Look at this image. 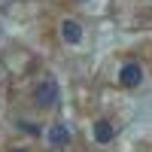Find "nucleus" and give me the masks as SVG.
<instances>
[{
	"label": "nucleus",
	"instance_id": "obj_3",
	"mask_svg": "<svg viewBox=\"0 0 152 152\" xmlns=\"http://www.w3.org/2000/svg\"><path fill=\"white\" fill-rule=\"evenodd\" d=\"M49 143H52V146H58V149L70 143V128H67L64 122H58V125H52V131H49Z\"/></svg>",
	"mask_w": 152,
	"mask_h": 152
},
{
	"label": "nucleus",
	"instance_id": "obj_4",
	"mask_svg": "<svg viewBox=\"0 0 152 152\" xmlns=\"http://www.w3.org/2000/svg\"><path fill=\"white\" fill-rule=\"evenodd\" d=\"M61 37H64L67 43H79L82 40V24L73 21V18H67L64 24H61Z\"/></svg>",
	"mask_w": 152,
	"mask_h": 152
},
{
	"label": "nucleus",
	"instance_id": "obj_5",
	"mask_svg": "<svg viewBox=\"0 0 152 152\" xmlns=\"http://www.w3.org/2000/svg\"><path fill=\"white\" fill-rule=\"evenodd\" d=\"M94 140H97V143H110V140H113V125H110L107 119H97V122H94Z\"/></svg>",
	"mask_w": 152,
	"mask_h": 152
},
{
	"label": "nucleus",
	"instance_id": "obj_6",
	"mask_svg": "<svg viewBox=\"0 0 152 152\" xmlns=\"http://www.w3.org/2000/svg\"><path fill=\"white\" fill-rule=\"evenodd\" d=\"M12 152H28V149H12Z\"/></svg>",
	"mask_w": 152,
	"mask_h": 152
},
{
	"label": "nucleus",
	"instance_id": "obj_2",
	"mask_svg": "<svg viewBox=\"0 0 152 152\" xmlns=\"http://www.w3.org/2000/svg\"><path fill=\"white\" fill-rule=\"evenodd\" d=\"M140 79H143V70H140V64H125L122 67V73H119V82L122 85H140Z\"/></svg>",
	"mask_w": 152,
	"mask_h": 152
},
{
	"label": "nucleus",
	"instance_id": "obj_1",
	"mask_svg": "<svg viewBox=\"0 0 152 152\" xmlns=\"http://www.w3.org/2000/svg\"><path fill=\"white\" fill-rule=\"evenodd\" d=\"M55 100H58V82L52 76H46V79L37 85V104L43 110H49V107H55Z\"/></svg>",
	"mask_w": 152,
	"mask_h": 152
}]
</instances>
